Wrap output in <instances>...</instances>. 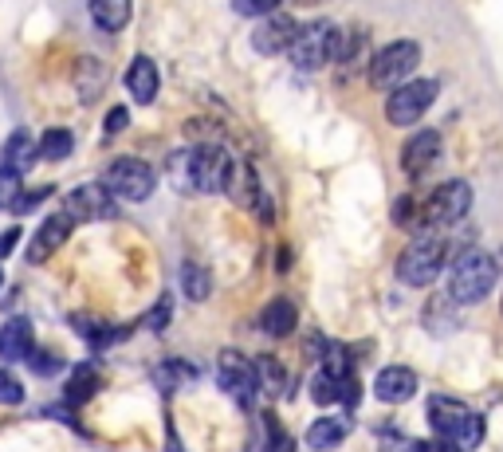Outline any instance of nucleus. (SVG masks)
Masks as SVG:
<instances>
[{
	"label": "nucleus",
	"instance_id": "nucleus-1",
	"mask_svg": "<svg viewBox=\"0 0 503 452\" xmlns=\"http://www.w3.org/2000/svg\"><path fill=\"white\" fill-rule=\"evenodd\" d=\"M169 169H174L177 185L193 189V193H229L232 189V174H237L232 154L220 142L181 149L177 158H169Z\"/></svg>",
	"mask_w": 503,
	"mask_h": 452
},
{
	"label": "nucleus",
	"instance_id": "nucleus-2",
	"mask_svg": "<svg viewBox=\"0 0 503 452\" xmlns=\"http://www.w3.org/2000/svg\"><path fill=\"white\" fill-rule=\"evenodd\" d=\"M429 425L441 440H453L460 452H472L484 445V417L472 413V409L456 405L453 397H441L436 393L429 402Z\"/></svg>",
	"mask_w": 503,
	"mask_h": 452
},
{
	"label": "nucleus",
	"instance_id": "nucleus-3",
	"mask_svg": "<svg viewBox=\"0 0 503 452\" xmlns=\"http://www.w3.org/2000/svg\"><path fill=\"white\" fill-rule=\"evenodd\" d=\"M496 279H499V264L491 260L488 252L468 249L453 264V276H448V295H453L456 303L472 307V303H480V299H488V292L496 287Z\"/></svg>",
	"mask_w": 503,
	"mask_h": 452
},
{
	"label": "nucleus",
	"instance_id": "nucleus-4",
	"mask_svg": "<svg viewBox=\"0 0 503 452\" xmlns=\"http://www.w3.org/2000/svg\"><path fill=\"white\" fill-rule=\"evenodd\" d=\"M335 48H338V28L330 20H311V24H299L292 48H287V59L299 71H319L327 63H335Z\"/></svg>",
	"mask_w": 503,
	"mask_h": 452
},
{
	"label": "nucleus",
	"instance_id": "nucleus-5",
	"mask_svg": "<svg viewBox=\"0 0 503 452\" xmlns=\"http://www.w3.org/2000/svg\"><path fill=\"white\" fill-rule=\"evenodd\" d=\"M448 264V244L441 236H421L398 256V279L405 287H429Z\"/></svg>",
	"mask_w": 503,
	"mask_h": 452
},
{
	"label": "nucleus",
	"instance_id": "nucleus-6",
	"mask_svg": "<svg viewBox=\"0 0 503 452\" xmlns=\"http://www.w3.org/2000/svg\"><path fill=\"white\" fill-rule=\"evenodd\" d=\"M417 63H421V44L413 40H393L370 56V83L373 87H401L413 79Z\"/></svg>",
	"mask_w": 503,
	"mask_h": 452
},
{
	"label": "nucleus",
	"instance_id": "nucleus-7",
	"mask_svg": "<svg viewBox=\"0 0 503 452\" xmlns=\"http://www.w3.org/2000/svg\"><path fill=\"white\" fill-rule=\"evenodd\" d=\"M103 185L119 201H146L157 189V174L142 158H114L103 174Z\"/></svg>",
	"mask_w": 503,
	"mask_h": 452
},
{
	"label": "nucleus",
	"instance_id": "nucleus-8",
	"mask_svg": "<svg viewBox=\"0 0 503 452\" xmlns=\"http://www.w3.org/2000/svg\"><path fill=\"white\" fill-rule=\"evenodd\" d=\"M425 224L433 229H448V224H460L472 212V185L468 181H445L441 189H433V197L425 201Z\"/></svg>",
	"mask_w": 503,
	"mask_h": 452
},
{
	"label": "nucleus",
	"instance_id": "nucleus-9",
	"mask_svg": "<svg viewBox=\"0 0 503 452\" xmlns=\"http://www.w3.org/2000/svg\"><path fill=\"white\" fill-rule=\"evenodd\" d=\"M433 99H436V79H409L401 87H393L390 103H385V118L393 126H413L425 118Z\"/></svg>",
	"mask_w": 503,
	"mask_h": 452
},
{
	"label": "nucleus",
	"instance_id": "nucleus-10",
	"mask_svg": "<svg viewBox=\"0 0 503 452\" xmlns=\"http://www.w3.org/2000/svg\"><path fill=\"white\" fill-rule=\"evenodd\" d=\"M63 212L71 221H111L119 217V197L103 181H91V185H79L63 197Z\"/></svg>",
	"mask_w": 503,
	"mask_h": 452
},
{
	"label": "nucleus",
	"instance_id": "nucleus-11",
	"mask_svg": "<svg viewBox=\"0 0 503 452\" xmlns=\"http://www.w3.org/2000/svg\"><path fill=\"white\" fill-rule=\"evenodd\" d=\"M217 382L224 393H232L240 405H252V397L260 393V374H256V362L244 358L240 350H224L217 362Z\"/></svg>",
	"mask_w": 503,
	"mask_h": 452
},
{
	"label": "nucleus",
	"instance_id": "nucleus-12",
	"mask_svg": "<svg viewBox=\"0 0 503 452\" xmlns=\"http://www.w3.org/2000/svg\"><path fill=\"white\" fill-rule=\"evenodd\" d=\"M295 32H299V24L292 16H280V13L260 16V24L252 28V48L260 51V56H283V51L292 48Z\"/></svg>",
	"mask_w": 503,
	"mask_h": 452
},
{
	"label": "nucleus",
	"instance_id": "nucleus-13",
	"mask_svg": "<svg viewBox=\"0 0 503 452\" xmlns=\"http://www.w3.org/2000/svg\"><path fill=\"white\" fill-rule=\"evenodd\" d=\"M71 229H75V221L67 217V212H51V217L36 229V236H31V244H28V264H44L48 256H56L63 244H67Z\"/></svg>",
	"mask_w": 503,
	"mask_h": 452
},
{
	"label": "nucleus",
	"instance_id": "nucleus-14",
	"mask_svg": "<svg viewBox=\"0 0 503 452\" xmlns=\"http://www.w3.org/2000/svg\"><path fill=\"white\" fill-rule=\"evenodd\" d=\"M441 158V134L436 131H417L409 142L401 146V169L405 177H421L429 174V166Z\"/></svg>",
	"mask_w": 503,
	"mask_h": 452
},
{
	"label": "nucleus",
	"instance_id": "nucleus-15",
	"mask_svg": "<svg viewBox=\"0 0 503 452\" xmlns=\"http://www.w3.org/2000/svg\"><path fill=\"white\" fill-rule=\"evenodd\" d=\"M31 350H36V330H31V322L24 315L8 319L4 327H0V358L4 362H28Z\"/></svg>",
	"mask_w": 503,
	"mask_h": 452
},
{
	"label": "nucleus",
	"instance_id": "nucleus-16",
	"mask_svg": "<svg viewBox=\"0 0 503 452\" xmlns=\"http://www.w3.org/2000/svg\"><path fill=\"white\" fill-rule=\"evenodd\" d=\"M157 87H162V75H157V63L149 56H138L130 68H126V91H130L134 103L149 106L157 99Z\"/></svg>",
	"mask_w": 503,
	"mask_h": 452
},
{
	"label": "nucleus",
	"instance_id": "nucleus-17",
	"mask_svg": "<svg viewBox=\"0 0 503 452\" xmlns=\"http://www.w3.org/2000/svg\"><path fill=\"white\" fill-rule=\"evenodd\" d=\"M373 393L390 405L409 402V397L417 393V374L409 370V366H385V370L378 374V382H373Z\"/></svg>",
	"mask_w": 503,
	"mask_h": 452
},
{
	"label": "nucleus",
	"instance_id": "nucleus-18",
	"mask_svg": "<svg viewBox=\"0 0 503 452\" xmlns=\"http://www.w3.org/2000/svg\"><path fill=\"white\" fill-rule=\"evenodd\" d=\"M36 158H40V142H31L28 131H16V134H8L4 149H0V169H4V174L24 177Z\"/></svg>",
	"mask_w": 503,
	"mask_h": 452
},
{
	"label": "nucleus",
	"instance_id": "nucleus-19",
	"mask_svg": "<svg viewBox=\"0 0 503 452\" xmlns=\"http://www.w3.org/2000/svg\"><path fill=\"white\" fill-rule=\"evenodd\" d=\"M87 8H91V20L103 32H122L126 24H130V16H134L130 0H87Z\"/></svg>",
	"mask_w": 503,
	"mask_h": 452
},
{
	"label": "nucleus",
	"instance_id": "nucleus-20",
	"mask_svg": "<svg viewBox=\"0 0 503 452\" xmlns=\"http://www.w3.org/2000/svg\"><path fill=\"white\" fill-rule=\"evenodd\" d=\"M295 322H299V311H295L292 299H272V303L264 307V315H260V327L272 339H287L295 330Z\"/></svg>",
	"mask_w": 503,
	"mask_h": 452
},
{
	"label": "nucleus",
	"instance_id": "nucleus-21",
	"mask_svg": "<svg viewBox=\"0 0 503 452\" xmlns=\"http://www.w3.org/2000/svg\"><path fill=\"white\" fill-rule=\"evenodd\" d=\"M106 87V68L94 56H83L79 68H75V91H79V103H94Z\"/></svg>",
	"mask_w": 503,
	"mask_h": 452
},
{
	"label": "nucleus",
	"instance_id": "nucleus-22",
	"mask_svg": "<svg viewBox=\"0 0 503 452\" xmlns=\"http://www.w3.org/2000/svg\"><path fill=\"white\" fill-rule=\"evenodd\" d=\"M94 390H99V366L94 362H83L75 366V374L67 378V390H63V402L67 405H87Z\"/></svg>",
	"mask_w": 503,
	"mask_h": 452
},
{
	"label": "nucleus",
	"instance_id": "nucleus-23",
	"mask_svg": "<svg viewBox=\"0 0 503 452\" xmlns=\"http://www.w3.org/2000/svg\"><path fill=\"white\" fill-rule=\"evenodd\" d=\"M342 440H346V421H338V417H319V421L307 429V448H315V452H330V448H338Z\"/></svg>",
	"mask_w": 503,
	"mask_h": 452
},
{
	"label": "nucleus",
	"instance_id": "nucleus-24",
	"mask_svg": "<svg viewBox=\"0 0 503 452\" xmlns=\"http://www.w3.org/2000/svg\"><path fill=\"white\" fill-rule=\"evenodd\" d=\"M71 149H75V134L63 131V126H51V131H44V138H40V158H48V161L71 158Z\"/></svg>",
	"mask_w": 503,
	"mask_h": 452
},
{
	"label": "nucleus",
	"instance_id": "nucleus-25",
	"mask_svg": "<svg viewBox=\"0 0 503 452\" xmlns=\"http://www.w3.org/2000/svg\"><path fill=\"white\" fill-rule=\"evenodd\" d=\"M456 299L453 295H436L429 299V311H425V327L429 330H453L456 327V311H453Z\"/></svg>",
	"mask_w": 503,
	"mask_h": 452
},
{
	"label": "nucleus",
	"instance_id": "nucleus-26",
	"mask_svg": "<svg viewBox=\"0 0 503 452\" xmlns=\"http://www.w3.org/2000/svg\"><path fill=\"white\" fill-rule=\"evenodd\" d=\"M181 287H185V295L193 303H201V299H209V292H212V279L201 264H185L181 267Z\"/></svg>",
	"mask_w": 503,
	"mask_h": 452
},
{
	"label": "nucleus",
	"instance_id": "nucleus-27",
	"mask_svg": "<svg viewBox=\"0 0 503 452\" xmlns=\"http://www.w3.org/2000/svg\"><path fill=\"white\" fill-rule=\"evenodd\" d=\"M256 374H260V385L267 393H280L283 390V370H280V362L272 358V354H264V358H256Z\"/></svg>",
	"mask_w": 503,
	"mask_h": 452
},
{
	"label": "nucleus",
	"instance_id": "nucleus-28",
	"mask_svg": "<svg viewBox=\"0 0 503 452\" xmlns=\"http://www.w3.org/2000/svg\"><path fill=\"white\" fill-rule=\"evenodd\" d=\"M311 397L319 405H338V378H330L327 370H319L311 378Z\"/></svg>",
	"mask_w": 503,
	"mask_h": 452
},
{
	"label": "nucleus",
	"instance_id": "nucleus-29",
	"mask_svg": "<svg viewBox=\"0 0 503 452\" xmlns=\"http://www.w3.org/2000/svg\"><path fill=\"white\" fill-rule=\"evenodd\" d=\"M28 366H31V374H40V378H51V374L63 370V358H59L56 350H31L28 354Z\"/></svg>",
	"mask_w": 503,
	"mask_h": 452
},
{
	"label": "nucleus",
	"instance_id": "nucleus-30",
	"mask_svg": "<svg viewBox=\"0 0 503 452\" xmlns=\"http://www.w3.org/2000/svg\"><path fill=\"white\" fill-rule=\"evenodd\" d=\"M24 402V385L13 370H0V405H20Z\"/></svg>",
	"mask_w": 503,
	"mask_h": 452
},
{
	"label": "nucleus",
	"instance_id": "nucleus-31",
	"mask_svg": "<svg viewBox=\"0 0 503 452\" xmlns=\"http://www.w3.org/2000/svg\"><path fill=\"white\" fill-rule=\"evenodd\" d=\"M232 8H237L240 16H248V20H260V16L275 13V8H280V0H232Z\"/></svg>",
	"mask_w": 503,
	"mask_h": 452
},
{
	"label": "nucleus",
	"instance_id": "nucleus-32",
	"mask_svg": "<svg viewBox=\"0 0 503 452\" xmlns=\"http://www.w3.org/2000/svg\"><path fill=\"white\" fill-rule=\"evenodd\" d=\"M417 212H421V209H417V201L413 197H401L398 204H393V224H398V229H409V224L421 221Z\"/></svg>",
	"mask_w": 503,
	"mask_h": 452
},
{
	"label": "nucleus",
	"instance_id": "nucleus-33",
	"mask_svg": "<svg viewBox=\"0 0 503 452\" xmlns=\"http://www.w3.org/2000/svg\"><path fill=\"white\" fill-rule=\"evenodd\" d=\"M16 197H20V177L0 169V209H13Z\"/></svg>",
	"mask_w": 503,
	"mask_h": 452
},
{
	"label": "nucleus",
	"instance_id": "nucleus-34",
	"mask_svg": "<svg viewBox=\"0 0 503 452\" xmlns=\"http://www.w3.org/2000/svg\"><path fill=\"white\" fill-rule=\"evenodd\" d=\"M267 452H295V440L287 437V433H280V425H275V417H267Z\"/></svg>",
	"mask_w": 503,
	"mask_h": 452
},
{
	"label": "nucleus",
	"instance_id": "nucleus-35",
	"mask_svg": "<svg viewBox=\"0 0 503 452\" xmlns=\"http://www.w3.org/2000/svg\"><path fill=\"white\" fill-rule=\"evenodd\" d=\"M162 385H174V382H185V378H193V366H185V362H166L162 366Z\"/></svg>",
	"mask_w": 503,
	"mask_h": 452
},
{
	"label": "nucleus",
	"instance_id": "nucleus-36",
	"mask_svg": "<svg viewBox=\"0 0 503 452\" xmlns=\"http://www.w3.org/2000/svg\"><path fill=\"white\" fill-rule=\"evenodd\" d=\"M48 193H51V185H48V189H31V193H20L13 209H16V212H31V209H36L40 201H48Z\"/></svg>",
	"mask_w": 503,
	"mask_h": 452
},
{
	"label": "nucleus",
	"instance_id": "nucleus-37",
	"mask_svg": "<svg viewBox=\"0 0 503 452\" xmlns=\"http://www.w3.org/2000/svg\"><path fill=\"white\" fill-rule=\"evenodd\" d=\"M166 322H169V295H162V299L154 303V311H149V319H146V327H149V330H162Z\"/></svg>",
	"mask_w": 503,
	"mask_h": 452
},
{
	"label": "nucleus",
	"instance_id": "nucleus-38",
	"mask_svg": "<svg viewBox=\"0 0 503 452\" xmlns=\"http://www.w3.org/2000/svg\"><path fill=\"white\" fill-rule=\"evenodd\" d=\"M126 126H130V111H126V106H114V111L106 114V134H119Z\"/></svg>",
	"mask_w": 503,
	"mask_h": 452
},
{
	"label": "nucleus",
	"instance_id": "nucleus-39",
	"mask_svg": "<svg viewBox=\"0 0 503 452\" xmlns=\"http://www.w3.org/2000/svg\"><path fill=\"white\" fill-rule=\"evenodd\" d=\"M20 244V229H8V232H0V256H8Z\"/></svg>",
	"mask_w": 503,
	"mask_h": 452
},
{
	"label": "nucleus",
	"instance_id": "nucleus-40",
	"mask_svg": "<svg viewBox=\"0 0 503 452\" xmlns=\"http://www.w3.org/2000/svg\"><path fill=\"white\" fill-rule=\"evenodd\" d=\"M299 8H315V5H327V0H295Z\"/></svg>",
	"mask_w": 503,
	"mask_h": 452
},
{
	"label": "nucleus",
	"instance_id": "nucleus-41",
	"mask_svg": "<svg viewBox=\"0 0 503 452\" xmlns=\"http://www.w3.org/2000/svg\"><path fill=\"white\" fill-rule=\"evenodd\" d=\"M0 287H4V272H0Z\"/></svg>",
	"mask_w": 503,
	"mask_h": 452
},
{
	"label": "nucleus",
	"instance_id": "nucleus-42",
	"mask_svg": "<svg viewBox=\"0 0 503 452\" xmlns=\"http://www.w3.org/2000/svg\"><path fill=\"white\" fill-rule=\"evenodd\" d=\"M499 311H503V307H499Z\"/></svg>",
	"mask_w": 503,
	"mask_h": 452
}]
</instances>
